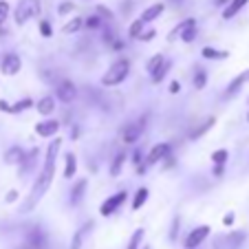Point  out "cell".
Here are the masks:
<instances>
[{"label":"cell","instance_id":"obj_21","mask_svg":"<svg viewBox=\"0 0 249 249\" xmlns=\"http://www.w3.org/2000/svg\"><path fill=\"white\" fill-rule=\"evenodd\" d=\"M247 2H249V0H231L230 5L223 9V18H225V20H231L240 9H243L245 5H247Z\"/></svg>","mask_w":249,"mask_h":249},{"label":"cell","instance_id":"obj_5","mask_svg":"<svg viewBox=\"0 0 249 249\" xmlns=\"http://www.w3.org/2000/svg\"><path fill=\"white\" fill-rule=\"evenodd\" d=\"M168 157H172V146L170 143H157V146H152V150L148 152V157H146V168H150V165H157V163H161V161H165Z\"/></svg>","mask_w":249,"mask_h":249},{"label":"cell","instance_id":"obj_27","mask_svg":"<svg viewBox=\"0 0 249 249\" xmlns=\"http://www.w3.org/2000/svg\"><path fill=\"white\" fill-rule=\"evenodd\" d=\"M36 106V102H33L31 97H24V99H18L16 104H11V115H18V113H24V110L33 108Z\"/></svg>","mask_w":249,"mask_h":249},{"label":"cell","instance_id":"obj_41","mask_svg":"<svg viewBox=\"0 0 249 249\" xmlns=\"http://www.w3.org/2000/svg\"><path fill=\"white\" fill-rule=\"evenodd\" d=\"M20 198V192L18 190H9V192H7V196H5V201L7 203H16Z\"/></svg>","mask_w":249,"mask_h":249},{"label":"cell","instance_id":"obj_42","mask_svg":"<svg viewBox=\"0 0 249 249\" xmlns=\"http://www.w3.org/2000/svg\"><path fill=\"white\" fill-rule=\"evenodd\" d=\"M155 36H157L155 29H148V31H143V36H141L139 40H143V42H150V40H155Z\"/></svg>","mask_w":249,"mask_h":249},{"label":"cell","instance_id":"obj_10","mask_svg":"<svg viewBox=\"0 0 249 249\" xmlns=\"http://www.w3.org/2000/svg\"><path fill=\"white\" fill-rule=\"evenodd\" d=\"M143 119L141 122H135V124H128L126 128H124L122 132V141L126 143V146H130V143H137V141L141 139V135H143Z\"/></svg>","mask_w":249,"mask_h":249},{"label":"cell","instance_id":"obj_32","mask_svg":"<svg viewBox=\"0 0 249 249\" xmlns=\"http://www.w3.org/2000/svg\"><path fill=\"white\" fill-rule=\"evenodd\" d=\"M227 157H230V152H227L225 148L214 150V152H212V163H214V165H225L227 163Z\"/></svg>","mask_w":249,"mask_h":249},{"label":"cell","instance_id":"obj_24","mask_svg":"<svg viewBox=\"0 0 249 249\" xmlns=\"http://www.w3.org/2000/svg\"><path fill=\"white\" fill-rule=\"evenodd\" d=\"M143 238H146V230L143 227H139V230L132 231L130 240H128V247L126 249H141L143 247Z\"/></svg>","mask_w":249,"mask_h":249},{"label":"cell","instance_id":"obj_13","mask_svg":"<svg viewBox=\"0 0 249 249\" xmlns=\"http://www.w3.org/2000/svg\"><path fill=\"white\" fill-rule=\"evenodd\" d=\"M165 11V5L163 2H155V5H150L148 9H143V14H141V22L148 24V22H155L157 18H161V14Z\"/></svg>","mask_w":249,"mask_h":249},{"label":"cell","instance_id":"obj_29","mask_svg":"<svg viewBox=\"0 0 249 249\" xmlns=\"http://www.w3.org/2000/svg\"><path fill=\"white\" fill-rule=\"evenodd\" d=\"M205 84H207V71L198 66L196 73H194V89H196V90H203V89H205Z\"/></svg>","mask_w":249,"mask_h":249},{"label":"cell","instance_id":"obj_22","mask_svg":"<svg viewBox=\"0 0 249 249\" xmlns=\"http://www.w3.org/2000/svg\"><path fill=\"white\" fill-rule=\"evenodd\" d=\"M194 22H196V20H194V18H185L183 22H179V24H177V27L172 29V31H170V36H168V42H177V40L181 38V33H183L185 29H188L190 24H194Z\"/></svg>","mask_w":249,"mask_h":249},{"label":"cell","instance_id":"obj_6","mask_svg":"<svg viewBox=\"0 0 249 249\" xmlns=\"http://www.w3.org/2000/svg\"><path fill=\"white\" fill-rule=\"evenodd\" d=\"M20 69H22V60H20L18 53L9 51L2 55V60H0V71H2V75H18Z\"/></svg>","mask_w":249,"mask_h":249},{"label":"cell","instance_id":"obj_28","mask_svg":"<svg viewBox=\"0 0 249 249\" xmlns=\"http://www.w3.org/2000/svg\"><path fill=\"white\" fill-rule=\"evenodd\" d=\"M143 31H146V24L141 22L139 18H137L135 22H130V27H128V36H130L132 40H139L141 36H143Z\"/></svg>","mask_w":249,"mask_h":249},{"label":"cell","instance_id":"obj_40","mask_svg":"<svg viewBox=\"0 0 249 249\" xmlns=\"http://www.w3.org/2000/svg\"><path fill=\"white\" fill-rule=\"evenodd\" d=\"M73 9H75V5H73V2H62L57 11H60V16H66V14H71Z\"/></svg>","mask_w":249,"mask_h":249},{"label":"cell","instance_id":"obj_4","mask_svg":"<svg viewBox=\"0 0 249 249\" xmlns=\"http://www.w3.org/2000/svg\"><path fill=\"white\" fill-rule=\"evenodd\" d=\"M245 240H247V234H245V231L234 230V231H225V234L214 236L212 247L214 249H240Z\"/></svg>","mask_w":249,"mask_h":249},{"label":"cell","instance_id":"obj_23","mask_svg":"<svg viewBox=\"0 0 249 249\" xmlns=\"http://www.w3.org/2000/svg\"><path fill=\"white\" fill-rule=\"evenodd\" d=\"M148 198H150V192H148V188H139L135 192V196H132V210H141V207L148 203Z\"/></svg>","mask_w":249,"mask_h":249},{"label":"cell","instance_id":"obj_45","mask_svg":"<svg viewBox=\"0 0 249 249\" xmlns=\"http://www.w3.org/2000/svg\"><path fill=\"white\" fill-rule=\"evenodd\" d=\"M179 90H181V84H179V82H177V80H174V82H170V93H172V95H177V93H179Z\"/></svg>","mask_w":249,"mask_h":249},{"label":"cell","instance_id":"obj_38","mask_svg":"<svg viewBox=\"0 0 249 249\" xmlns=\"http://www.w3.org/2000/svg\"><path fill=\"white\" fill-rule=\"evenodd\" d=\"M130 161L137 165V168H139V165H143V152H141L139 148H137V150L132 152V159H130Z\"/></svg>","mask_w":249,"mask_h":249},{"label":"cell","instance_id":"obj_18","mask_svg":"<svg viewBox=\"0 0 249 249\" xmlns=\"http://www.w3.org/2000/svg\"><path fill=\"white\" fill-rule=\"evenodd\" d=\"M89 230H93V221L84 223V225H82L80 230L73 234V238H71V249H82V240H84V236H86V231H89Z\"/></svg>","mask_w":249,"mask_h":249},{"label":"cell","instance_id":"obj_44","mask_svg":"<svg viewBox=\"0 0 249 249\" xmlns=\"http://www.w3.org/2000/svg\"><path fill=\"white\" fill-rule=\"evenodd\" d=\"M0 113H9L11 115V104L5 102V99H0Z\"/></svg>","mask_w":249,"mask_h":249},{"label":"cell","instance_id":"obj_20","mask_svg":"<svg viewBox=\"0 0 249 249\" xmlns=\"http://www.w3.org/2000/svg\"><path fill=\"white\" fill-rule=\"evenodd\" d=\"M214 124H216V117H207L201 126H196L192 132H190V139H201L207 130H212V128H214Z\"/></svg>","mask_w":249,"mask_h":249},{"label":"cell","instance_id":"obj_36","mask_svg":"<svg viewBox=\"0 0 249 249\" xmlns=\"http://www.w3.org/2000/svg\"><path fill=\"white\" fill-rule=\"evenodd\" d=\"M102 22H104V20L99 18V16H90V18L84 20V24H86L89 29H99V27H102Z\"/></svg>","mask_w":249,"mask_h":249},{"label":"cell","instance_id":"obj_37","mask_svg":"<svg viewBox=\"0 0 249 249\" xmlns=\"http://www.w3.org/2000/svg\"><path fill=\"white\" fill-rule=\"evenodd\" d=\"M179 227H181V218L174 216L172 218V230H170V240H177V236H179Z\"/></svg>","mask_w":249,"mask_h":249},{"label":"cell","instance_id":"obj_2","mask_svg":"<svg viewBox=\"0 0 249 249\" xmlns=\"http://www.w3.org/2000/svg\"><path fill=\"white\" fill-rule=\"evenodd\" d=\"M130 73V62L126 57H119L113 64L108 66V71L102 75V86L104 89H113V86H119Z\"/></svg>","mask_w":249,"mask_h":249},{"label":"cell","instance_id":"obj_11","mask_svg":"<svg viewBox=\"0 0 249 249\" xmlns=\"http://www.w3.org/2000/svg\"><path fill=\"white\" fill-rule=\"evenodd\" d=\"M60 126H62V124L57 122V119H44V122L36 124V135L44 137V139H49V137H55L57 132H60Z\"/></svg>","mask_w":249,"mask_h":249},{"label":"cell","instance_id":"obj_8","mask_svg":"<svg viewBox=\"0 0 249 249\" xmlns=\"http://www.w3.org/2000/svg\"><path fill=\"white\" fill-rule=\"evenodd\" d=\"M210 231H212V227L210 225H198L196 230H192L188 236H185V249H196V247H201L203 243H205V238L210 236Z\"/></svg>","mask_w":249,"mask_h":249},{"label":"cell","instance_id":"obj_43","mask_svg":"<svg viewBox=\"0 0 249 249\" xmlns=\"http://www.w3.org/2000/svg\"><path fill=\"white\" fill-rule=\"evenodd\" d=\"M234 221H236V216H234V214H231V212H230V214H225V216H223V225H225V227L234 225Z\"/></svg>","mask_w":249,"mask_h":249},{"label":"cell","instance_id":"obj_31","mask_svg":"<svg viewBox=\"0 0 249 249\" xmlns=\"http://www.w3.org/2000/svg\"><path fill=\"white\" fill-rule=\"evenodd\" d=\"M82 27H84V20H82V18H73V20H69V22L62 27V31L69 36V33H77Z\"/></svg>","mask_w":249,"mask_h":249},{"label":"cell","instance_id":"obj_35","mask_svg":"<svg viewBox=\"0 0 249 249\" xmlns=\"http://www.w3.org/2000/svg\"><path fill=\"white\" fill-rule=\"evenodd\" d=\"M40 33H42V38H51L53 36V29L49 20H40Z\"/></svg>","mask_w":249,"mask_h":249},{"label":"cell","instance_id":"obj_16","mask_svg":"<svg viewBox=\"0 0 249 249\" xmlns=\"http://www.w3.org/2000/svg\"><path fill=\"white\" fill-rule=\"evenodd\" d=\"M86 185H89V181H86V179H80V181H75V183H73V190H71V203H73V205L82 203L84 192H86Z\"/></svg>","mask_w":249,"mask_h":249},{"label":"cell","instance_id":"obj_30","mask_svg":"<svg viewBox=\"0 0 249 249\" xmlns=\"http://www.w3.org/2000/svg\"><path fill=\"white\" fill-rule=\"evenodd\" d=\"M170 69H172V62H170V60H165V62H163V66H161V69L157 71L155 75L150 77V80H152V84H161V80H165V75H168V71H170Z\"/></svg>","mask_w":249,"mask_h":249},{"label":"cell","instance_id":"obj_47","mask_svg":"<svg viewBox=\"0 0 249 249\" xmlns=\"http://www.w3.org/2000/svg\"><path fill=\"white\" fill-rule=\"evenodd\" d=\"M230 2H231V0H216V5H218V7H223V5H230Z\"/></svg>","mask_w":249,"mask_h":249},{"label":"cell","instance_id":"obj_25","mask_svg":"<svg viewBox=\"0 0 249 249\" xmlns=\"http://www.w3.org/2000/svg\"><path fill=\"white\" fill-rule=\"evenodd\" d=\"M126 159H128L126 152H117V155H115L113 163H110V177H119V174H122V170H124V163H126Z\"/></svg>","mask_w":249,"mask_h":249},{"label":"cell","instance_id":"obj_3","mask_svg":"<svg viewBox=\"0 0 249 249\" xmlns=\"http://www.w3.org/2000/svg\"><path fill=\"white\" fill-rule=\"evenodd\" d=\"M40 9H42L40 0H20L18 7H16V14H14L16 24H18V27H22V24H27L31 18H38Z\"/></svg>","mask_w":249,"mask_h":249},{"label":"cell","instance_id":"obj_7","mask_svg":"<svg viewBox=\"0 0 249 249\" xmlns=\"http://www.w3.org/2000/svg\"><path fill=\"white\" fill-rule=\"evenodd\" d=\"M126 198H128V192H124V190L117 194H113V196H108L102 203V207H99V214H102V216H113L115 212L126 203Z\"/></svg>","mask_w":249,"mask_h":249},{"label":"cell","instance_id":"obj_39","mask_svg":"<svg viewBox=\"0 0 249 249\" xmlns=\"http://www.w3.org/2000/svg\"><path fill=\"white\" fill-rule=\"evenodd\" d=\"M97 14L102 16V20H108V22H110V20H113V11H110V9H106V7H102V5L97 7Z\"/></svg>","mask_w":249,"mask_h":249},{"label":"cell","instance_id":"obj_49","mask_svg":"<svg viewBox=\"0 0 249 249\" xmlns=\"http://www.w3.org/2000/svg\"><path fill=\"white\" fill-rule=\"evenodd\" d=\"M247 122H249V113H247Z\"/></svg>","mask_w":249,"mask_h":249},{"label":"cell","instance_id":"obj_48","mask_svg":"<svg viewBox=\"0 0 249 249\" xmlns=\"http://www.w3.org/2000/svg\"><path fill=\"white\" fill-rule=\"evenodd\" d=\"M5 36H7V29H5V27H0V38H5Z\"/></svg>","mask_w":249,"mask_h":249},{"label":"cell","instance_id":"obj_46","mask_svg":"<svg viewBox=\"0 0 249 249\" xmlns=\"http://www.w3.org/2000/svg\"><path fill=\"white\" fill-rule=\"evenodd\" d=\"M223 170H225V165H214V177H221Z\"/></svg>","mask_w":249,"mask_h":249},{"label":"cell","instance_id":"obj_9","mask_svg":"<svg viewBox=\"0 0 249 249\" xmlns=\"http://www.w3.org/2000/svg\"><path fill=\"white\" fill-rule=\"evenodd\" d=\"M55 95H57V99H60L62 104H71L73 99L77 97V89H75V84L71 80H60L55 84Z\"/></svg>","mask_w":249,"mask_h":249},{"label":"cell","instance_id":"obj_33","mask_svg":"<svg viewBox=\"0 0 249 249\" xmlns=\"http://www.w3.org/2000/svg\"><path fill=\"white\" fill-rule=\"evenodd\" d=\"M181 42H185V44H190V42H194V40H196V22L194 24H190L188 29H185L183 33H181Z\"/></svg>","mask_w":249,"mask_h":249},{"label":"cell","instance_id":"obj_12","mask_svg":"<svg viewBox=\"0 0 249 249\" xmlns=\"http://www.w3.org/2000/svg\"><path fill=\"white\" fill-rule=\"evenodd\" d=\"M249 82V69L247 71H243V73H238V75L234 77V80L227 84V89H225V97H234V95H238V90L243 89L245 84Z\"/></svg>","mask_w":249,"mask_h":249},{"label":"cell","instance_id":"obj_17","mask_svg":"<svg viewBox=\"0 0 249 249\" xmlns=\"http://www.w3.org/2000/svg\"><path fill=\"white\" fill-rule=\"evenodd\" d=\"M201 55L205 57V60H227L230 51H225V49H214V47H203Z\"/></svg>","mask_w":249,"mask_h":249},{"label":"cell","instance_id":"obj_50","mask_svg":"<svg viewBox=\"0 0 249 249\" xmlns=\"http://www.w3.org/2000/svg\"><path fill=\"white\" fill-rule=\"evenodd\" d=\"M141 249H148V247H141Z\"/></svg>","mask_w":249,"mask_h":249},{"label":"cell","instance_id":"obj_26","mask_svg":"<svg viewBox=\"0 0 249 249\" xmlns=\"http://www.w3.org/2000/svg\"><path fill=\"white\" fill-rule=\"evenodd\" d=\"M163 62H165V57H163V53H157V55H152L150 60H148V64H146V71H148V75H155L157 71L163 66Z\"/></svg>","mask_w":249,"mask_h":249},{"label":"cell","instance_id":"obj_34","mask_svg":"<svg viewBox=\"0 0 249 249\" xmlns=\"http://www.w3.org/2000/svg\"><path fill=\"white\" fill-rule=\"evenodd\" d=\"M9 11H11L9 2H5V0H0V27H2V24H5V20L9 18Z\"/></svg>","mask_w":249,"mask_h":249},{"label":"cell","instance_id":"obj_1","mask_svg":"<svg viewBox=\"0 0 249 249\" xmlns=\"http://www.w3.org/2000/svg\"><path fill=\"white\" fill-rule=\"evenodd\" d=\"M60 148H62V139H60V137H55V141H51V143H49L47 157H44V165H42V170H40V174L36 177V181H33L31 194L27 196V201H24V205H22L24 214H27V212H31L33 207L38 205V203L42 201L44 194L49 192V188H51L53 177H55V159H57Z\"/></svg>","mask_w":249,"mask_h":249},{"label":"cell","instance_id":"obj_15","mask_svg":"<svg viewBox=\"0 0 249 249\" xmlns=\"http://www.w3.org/2000/svg\"><path fill=\"white\" fill-rule=\"evenodd\" d=\"M36 108H38V113L44 115V117L53 115V113H55V97H51V95H44V97H40L38 104H36Z\"/></svg>","mask_w":249,"mask_h":249},{"label":"cell","instance_id":"obj_19","mask_svg":"<svg viewBox=\"0 0 249 249\" xmlns=\"http://www.w3.org/2000/svg\"><path fill=\"white\" fill-rule=\"evenodd\" d=\"M77 172V157L73 152L64 157V179H73Z\"/></svg>","mask_w":249,"mask_h":249},{"label":"cell","instance_id":"obj_14","mask_svg":"<svg viewBox=\"0 0 249 249\" xmlns=\"http://www.w3.org/2000/svg\"><path fill=\"white\" fill-rule=\"evenodd\" d=\"M24 157H27V152L22 150L20 146H11L9 150L5 152V163L7 165H22V161H24Z\"/></svg>","mask_w":249,"mask_h":249}]
</instances>
